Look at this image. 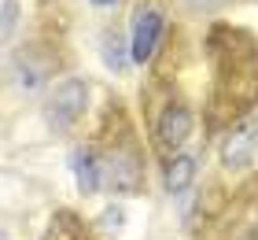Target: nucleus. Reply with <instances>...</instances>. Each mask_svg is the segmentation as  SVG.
I'll return each mask as SVG.
<instances>
[{
	"label": "nucleus",
	"mask_w": 258,
	"mask_h": 240,
	"mask_svg": "<svg viewBox=\"0 0 258 240\" xmlns=\"http://www.w3.org/2000/svg\"><path fill=\"white\" fill-rule=\"evenodd\" d=\"M85 107H89L85 81L81 78H67V81H59V85L48 92V100H44V118H48L52 129H70L81 115H85Z\"/></svg>",
	"instance_id": "1"
},
{
	"label": "nucleus",
	"mask_w": 258,
	"mask_h": 240,
	"mask_svg": "<svg viewBox=\"0 0 258 240\" xmlns=\"http://www.w3.org/2000/svg\"><path fill=\"white\" fill-rule=\"evenodd\" d=\"M254 159H258V118H247V122H240L229 133L225 148H221V163L229 170H243Z\"/></svg>",
	"instance_id": "2"
},
{
	"label": "nucleus",
	"mask_w": 258,
	"mask_h": 240,
	"mask_svg": "<svg viewBox=\"0 0 258 240\" xmlns=\"http://www.w3.org/2000/svg\"><path fill=\"white\" fill-rule=\"evenodd\" d=\"M159 33H162V15L159 8H140L137 19H133V37H129V56H133V63H148L151 52H155L159 44Z\"/></svg>",
	"instance_id": "3"
},
{
	"label": "nucleus",
	"mask_w": 258,
	"mask_h": 240,
	"mask_svg": "<svg viewBox=\"0 0 258 240\" xmlns=\"http://www.w3.org/2000/svg\"><path fill=\"white\" fill-rule=\"evenodd\" d=\"M192 111L188 107H181V104H170L166 111L159 115V122H155V140H159V148H166V152H177L184 140H188L192 133Z\"/></svg>",
	"instance_id": "4"
},
{
	"label": "nucleus",
	"mask_w": 258,
	"mask_h": 240,
	"mask_svg": "<svg viewBox=\"0 0 258 240\" xmlns=\"http://www.w3.org/2000/svg\"><path fill=\"white\" fill-rule=\"evenodd\" d=\"M70 166H74V181L81 196H92V192L103 188V170H100V155L89 148H78L70 155Z\"/></svg>",
	"instance_id": "5"
},
{
	"label": "nucleus",
	"mask_w": 258,
	"mask_h": 240,
	"mask_svg": "<svg viewBox=\"0 0 258 240\" xmlns=\"http://www.w3.org/2000/svg\"><path fill=\"white\" fill-rule=\"evenodd\" d=\"M192 177H196V159L192 155H173V159L166 163V192L170 196L184 192L192 185Z\"/></svg>",
	"instance_id": "6"
},
{
	"label": "nucleus",
	"mask_w": 258,
	"mask_h": 240,
	"mask_svg": "<svg viewBox=\"0 0 258 240\" xmlns=\"http://www.w3.org/2000/svg\"><path fill=\"white\" fill-rule=\"evenodd\" d=\"M11 19H15V0H8V4H4V37L11 33Z\"/></svg>",
	"instance_id": "7"
},
{
	"label": "nucleus",
	"mask_w": 258,
	"mask_h": 240,
	"mask_svg": "<svg viewBox=\"0 0 258 240\" xmlns=\"http://www.w3.org/2000/svg\"><path fill=\"white\" fill-rule=\"evenodd\" d=\"M92 4H96V8H111L114 0H92Z\"/></svg>",
	"instance_id": "8"
}]
</instances>
